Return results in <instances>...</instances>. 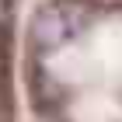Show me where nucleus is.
<instances>
[{
	"label": "nucleus",
	"mask_w": 122,
	"mask_h": 122,
	"mask_svg": "<svg viewBox=\"0 0 122 122\" xmlns=\"http://www.w3.org/2000/svg\"><path fill=\"white\" fill-rule=\"evenodd\" d=\"M70 31L73 28H70V10L66 7H49V10H42L38 21H35V38L42 46H52V42L66 38Z\"/></svg>",
	"instance_id": "f257e3e1"
}]
</instances>
